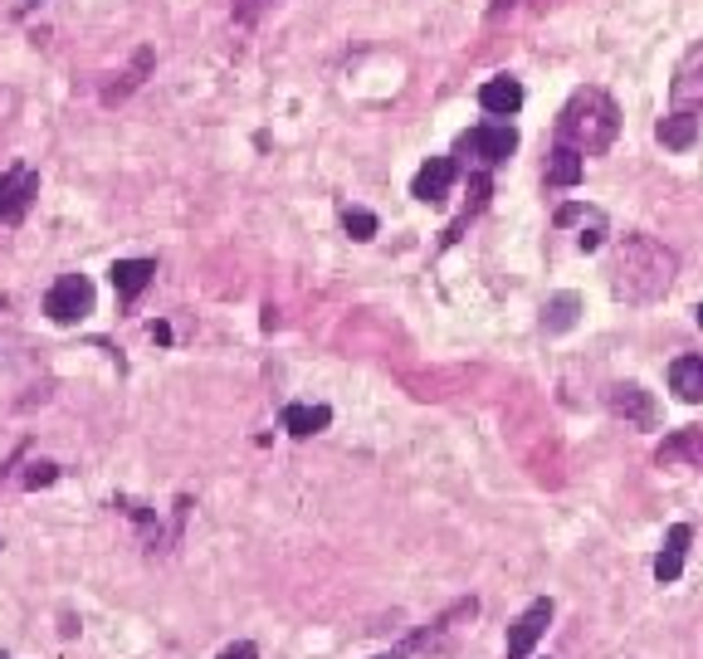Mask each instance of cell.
<instances>
[{
    "instance_id": "ba28073f",
    "label": "cell",
    "mask_w": 703,
    "mask_h": 659,
    "mask_svg": "<svg viewBox=\"0 0 703 659\" xmlns=\"http://www.w3.org/2000/svg\"><path fill=\"white\" fill-rule=\"evenodd\" d=\"M35 191H40V176L30 166H15V172L0 176V220H20L25 206L35 201Z\"/></svg>"
},
{
    "instance_id": "8992f818",
    "label": "cell",
    "mask_w": 703,
    "mask_h": 659,
    "mask_svg": "<svg viewBox=\"0 0 703 659\" xmlns=\"http://www.w3.org/2000/svg\"><path fill=\"white\" fill-rule=\"evenodd\" d=\"M669 98H674V112H703V40L679 60Z\"/></svg>"
},
{
    "instance_id": "8fae6325",
    "label": "cell",
    "mask_w": 703,
    "mask_h": 659,
    "mask_svg": "<svg viewBox=\"0 0 703 659\" xmlns=\"http://www.w3.org/2000/svg\"><path fill=\"white\" fill-rule=\"evenodd\" d=\"M479 108L489 112V118H513V112L523 108V84H518V78H508V74L489 78V84L479 88Z\"/></svg>"
},
{
    "instance_id": "9a60e30c",
    "label": "cell",
    "mask_w": 703,
    "mask_h": 659,
    "mask_svg": "<svg viewBox=\"0 0 703 659\" xmlns=\"http://www.w3.org/2000/svg\"><path fill=\"white\" fill-rule=\"evenodd\" d=\"M669 386H674L679 401L699 406L703 401V357H674L669 361Z\"/></svg>"
},
{
    "instance_id": "7402d4cb",
    "label": "cell",
    "mask_w": 703,
    "mask_h": 659,
    "mask_svg": "<svg viewBox=\"0 0 703 659\" xmlns=\"http://www.w3.org/2000/svg\"><path fill=\"white\" fill-rule=\"evenodd\" d=\"M489 172H474V181H469V215H479L484 206H489Z\"/></svg>"
},
{
    "instance_id": "484cf974",
    "label": "cell",
    "mask_w": 703,
    "mask_h": 659,
    "mask_svg": "<svg viewBox=\"0 0 703 659\" xmlns=\"http://www.w3.org/2000/svg\"><path fill=\"white\" fill-rule=\"evenodd\" d=\"M377 659H405V655H401V650H391V655H377Z\"/></svg>"
},
{
    "instance_id": "603a6c76",
    "label": "cell",
    "mask_w": 703,
    "mask_h": 659,
    "mask_svg": "<svg viewBox=\"0 0 703 659\" xmlns=\"http://www.w3.org/2000/svg\"><path fill=\"white\" fill-rule=\"evenodd\" d=\"M54 479H60V464H30L25 488H50Z\"/></svg>"
},
{
    "instance_id": "3957f363",
    "label": "cell",
    "mask_w": 703,
    "mask_h": 659,
    "mask_svg": "<svg viewBox=\"0 0 703 659\" xmlns=\"http://www.w3.org/2000/svg\"><path fill=\"white\" fill-rule=\"evenodd\" d=\"M44 313H50V323H60V327H69V323H78V317L94 313V283H88V274L54 279V289L44 293Z\"/></svg>"
},
{
    "instance_id": "ac0fdd59",
    "label": "cell",
    "mask_w": 703,
    "mask_h": 659,
    "mask_svg": "<svg viewBox=\"0 0 703 659\" xmlns=\"http://www.w3.org/2000/svg\"><path fill=\"white\" fill-rule=\"evenodd\" d=\"M582 172H586V156L576 152V147H566V142H558V147H552V162H548V186H576V181H582Z\"/></svg>"
},
{
    "instance_id": "7a4b0ae2",
    "label": "cell",
    "mask_w": 703,
    "mask_h": 659,
    "mask_svg": "<svg viewBox=\"0 0 703 659\" xmlns=\"http://www.w3.org/2000/svg\"><path fill=\"white\" fill-rule=\"evenodd\" d=\"M620 132V108L606 88H576L558 118V142L576 147L582 156H601Z\"/></svg>"
},
{
    "instance_id": "7c38bea8",
    "label": "cell",
    "mask_w": 703,
    "mask_h": 659,
    "mask_svg": "<svg viewBox=\"0 0 703 659\" xmlns=\"http://www.w3.org/2000/svg\"><path fill=\"white\" fill-rule=\"evenodd\" d=\"M558 225H582V235H576V249H582V255H592V249H601V240H606V210H596V206H562Z\"/></svg>"
},
{
    "instance_id": "277c9868",
    "label": "cell",
    "mask_w": 703,
    "mask_h": 659,
    "mask_svg": "<svg viewBox=\"0 0 703 659\" xmlns=\"http://www.w3.org/2000/svg\"><path fill=\"white\" fill-rule=\"evenodd\" d=\"M459 152L474 156L479 166H498V162H508V156L518 152V132L508 128V122H484V128L464 132V138H459Z\"/></svg>"
},
{
    "instance_id": "2e32d148",
    "label": "cell",
    "mask_w": 703,
    "mask_h": 659,
    "mask_svg": "<svg viewBox=\"0 0 703 659\" xmlns=\"http://www.w3.org/2000/svg\"><path fill=\"white\" fill-rule=\"evenodd\" d=\"M279 420H283V430H289V435L309 440V435H317V430H327L333 411H327V406H303V401H293V406H283Z\"/></svg>"
},
{
    "instance_id": "e0dca14e",
    "label": "cell",
    "mask_w": 703,
    "mask_h": 659,
    "mask_svg": "<svg viewBox=\"0 0 703 659\" xmlns=\"http://www.w3.org/2000/svg\"><path fill=\"white\" fill-rule=\"evenodd\" d=\"M655 138H660L669 152H689V147L699 142V118L694 112H669V118H660Z\"/></svg>"
},
{
    "instance_id": "30bf717a",
    "label": "cell",
    "mask_w": 703,
    "mask_h": 659,
    "mask_svg": "<svg viewBox=\"0 0 703 659\" xmlns=\"http://www.w3.org/2000/svg\"><path fill=\"white\" fill-rule=\"evenodd\" d=\"M450 186H455V162H450V156H430L411 181V196L425 201V206H435V201L450 196Z\"/></svg>"
},
{
    "instance_id": "d6986e66",
    "label": "cell",
    "mask_w": 703,
    "mask_h": 659,
    "mask_svg": "<svg viewBox=\"0 0 703 659\" xmlns=\"http://www.w3.org/2000/svg\"><path fill=\"white\" fill-rule=\"evenodd\" d=\"M576 313H582V299L576 293H558L542 309V323H548V333H566V327H576Z\"/></svg>"
},
{
    "instance_id": "83f0119b",
    "label": "cell",
    "mask_w": 703,
    "mask_h": 659,
    "mask_svg": "<svg viewBox=\"0 0 703 659\" xmlns=\"http://www.w3.org/2000/svg\"><path fill=\"white\" fill-rule=\"evenodd\" d=\"M35 6H40V0H35Z\"/></svg>"
},
{
    "instance_id": "d4e9b609",
    "label": "cell",
    "mask_w": 703,
    "mask_h": 659,
    "mask_svg": "<svg viewBox=\"0 0 703 659\" xmlns=\"http://www.w3.org/2000/svg\"><path fill=\"white\" fill-rule=\"evenodd\" d=\"M259 6H269V0H240V20H245V25L259 15Z\"/></svg>"
},
{
    "instance_id": "6da1fadb",
    "label": "cell",
    "mask_w": 703,
    "mask_h": 659,
    "mask_svg": "<svg viewBox=\"0 0 703 659\" xmlns=\"http://www.w3.org/2000/svg\"><path fill=\"white\" fill-rule=\"evenodd\" d=\"M606 274H610V293H616L620 303H655L669 283H674L679 255L664 240H655V235L635 230V235H620L616 240Z\"/></svg>"
},
{
    "instance_id": "52a82bcc",
    "label": "cell",
    "mask_w": 703,
    "mask_h": 659,
    "mask_svg": "<svg viewBox=\"0 0 703 659\" xmlns=\"http://www.w3.org/2000/svg\"><path fill=\"white\" fill-rule=\"evenodd\" d=\"M548 625H552V601H532L523 616L513 620V630H508V659H528L532 645L548 635Z\"/></svg>"
},
{
    "instance_id": "5b68a950",
    "label": "cell",
    "mask_w": 703,
    "mask_h": 659,
    "mask_svg": "<svg viewBox=\"0 0 703 659\" xmlns=\"http://www.w3.org/2000/svg\"><path fill=\"white\" fill-rule=\"evenodd\" d=\"M606 406H610V415L626 420V425H635V430H655V425H660V406H655V396L645 391V386H635V381H616V386H610Z\"/></svg>"
},
{
    "instance_id": "44dd1931",
    "label": "cell",
    "mask_w": 703,
    "mask_h": 659,
    "mask_svg": "<svg viewBox=\"0 0 703 659\" xmlns=\"http://www.w3.org/2000/svg\"><path fill=\"white\" fill-rule=\"evenodd\" d=\"M343 225H347L352 240H371V235H377V215L371 210H343Z\"/></svg>"
},
{
    "instance_id": "4316f807",
    "label": "cell",
    "mask_w": 703,
    "mask_h": 659,
    "mask_svg": "<svg viewBox=\"0 0 703 659\" xmlns=\"http://www.w3.org/2000/svg\"><path fill=\"white\" fill-rule=\"evenodd\" d=\"M694 317H699V327H703V303H699V309H694Z\"/></svg>"
},
{
    "instance_id": "9c48e42d",
    "label": "cell",
    "mask_w": 703,
    "mask_h": 659,
    "mask_svg": "<svg viewBox=\"0 0 703 659\" xmlns=\"http://www.w3.org/2000/svg\"><path fill=\"white\" fill-rule=\"evenodd\" d=\"M689 542H694V528H689V522H674V528L664 532V548H660V557H655V582H660V586L679 582V572H684Z\"/></svg>"
},
{
    "instance_id": "ffe728a7",
    "label": "cell",
    "mask_w": 703,
    "mask_h": 659,
    "mask_svg": "<svg viewBox=\"0 0 703 659\" xmlns=\"http://www.w3.org/2000/svg\"><path fill=\"white\" fill-rule=\"evenodd\" d=\"M147 69H152V50H138V60H132V69L122 74V84H112V88H108V94H104V104H118V98H128L132 88L142 84V74H147Z\"/></svg>"
},
{
    "instance_id": "cb8c5ba5",
    "label": "cell",
    "mask_w": 703,
    "mask_h": 659,
    "mask_svg": "<svg viewBox=\"0 0 703 659\" xmlns=\"http://www.w3.org/2000/svg\"><path fill=\"white\" fill-rule=\"evenodd\" d=\"M220 659H259V650L249 640H240V645H225L220 650Z\"/></svg>"
},
{
    "instance_id": "5bb4252c",
    "label": "cell",
    "mask_w": 703,
    "mask_h": 659,
    "mask_svg": "<svg viewBox=\"0 0 703 659\" xmlns=\"http://www.w3.org/2000/svg\"><path fill=\"white\" fill-rule=\"evenodd\" d=\"M152 274H156L152 259H118V264H112V289H118L122 303H132L147 283H152Z\"/></svg>"
},
{
    "instance_id": "4fadbf2b",
    "label": "cell",
    "mask_w": 703,
    "mask_h": 659,
    "mask_svg": "<svg viewBox=\"0 0 703 659\" xmlns=\"http://www.w3.org/2000/svg\"><path fill=\"white\" fill-rule=\"evenodd\" d=\"M655 464H694V469H703V425L674 430V435L655 450Z\"/></svg>"
}]
</instances>
